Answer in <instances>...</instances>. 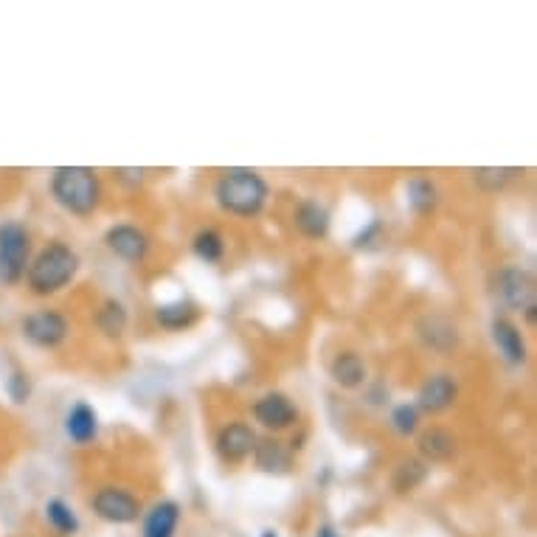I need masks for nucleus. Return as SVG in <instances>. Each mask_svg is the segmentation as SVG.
Masks as SVG:
<instances>
[{
  "label": "nucleus",
  "instance_id": "obj_25",
  "mask_svg": "<svg viewBox=\"0 0 537 537\" xmlns=\"http://www.w3.org/2000/svg\"><path fill=\"white\" fill-rule=\"evenodd\" d=\"M192 251L200 262H206V265H217L225 254L223 234H220V231H214V228H206V231L194 234Z\"/></svg>",
  "mask_w": 537,
  "mask_h": 537
},
{
  "label": "nucleus",
  "instance_id": "obj_4",
  "mask_svg": "<svg viewBox=\"0 0 537 537\" xmlns=\"http://www.w3.org/2000/svg\"><path fill=\"white\" fill-rule=\"evenodd\" d=\"M490 293L493 299L507 307L512 313H523L529 324H535L537 310V287L535 276L523 268H501L495 270L490 279Z\"/></svg>",
  "mask_w": 537,
  "mask_h": 537
},
{
  "label": "nucleus",
  "instance_id": "obj_2",
  "mask_svg": "<svg viewBox=\"0 0 537 537\" xmlns=\"http://www.w3.org/2000/svg\"><path fill=\"white\" fill-rule=\"evenodd\" d=\"M76 273H79V256L71 245L57 239V242H48L43 251H37V256L29 262L26 287L34 296L48 299L74 282Z\"/></svg>",
  "mask_w": 537,
  "mask_h": 537
},
{
  "label": "nucleus",
  "instance_id": "obj_15",
  "mask_svg": "<svg viewBox=\"0 0 537 537\" xmlns=\"http://www.w3.org/2000/svg\"><path fill=\"white\" fill-rule=\"evenodd\" d=\"M417 448L422 453V459H428V462H448L456 453V436L448 428L433 425L428 431L419 433Z\"/></svg>",
  "mask_w": 537,
  "mask_h": 537
},
{
  "label": "nucleus",
  "instance_id": "obj_14",
  "mask_svg": "<svg viewBox=\"0 0 537 537\" xmlns=\"http://www.w3.org/2000/svg\"><path fill=\"white\" fill-rule=\"evenodd\" d=\"M65 433L74 445H88L99 433V414L88 403H76L65 417Z\"/></svg>",
  "mask_w": 537,
  "mask_h": 537
},
{
  "label": "nucleus",
  "instance_id": "obj_23",
  "mask_svg": "<svg viewBox=\"0 0 537 537\" xmlns=\"http://www.w3.org/2000/svg\"><path fill=\"white\" fill-rule=\"evenodd\" d=\"M518 175H521V169H515V166H484V169L473 172V180H476V186L481 192L495 194L504 192Z\"/></svg>",
  "mask_w": 537,
  "mask_h": 537
},
{
  "label": "nucleus",
  "instance_id": "obj_16",
  "mask_svg": "<svg viewBox=\"0 0 537 537\" xmlns=\"http://www.w3.org/2000/svg\"><path fill=\"white\" fill-rule=\"evenodd\" d=\"M417 329L419 338L431 346V349H436V352H448V349H453V346L459 344V332H456V327L450 324L448 318H442V315H428V318H422Z\"/></svg>",
  "mask_w": 537,
  "mask_h": 537
},
{
  "label": "nucleus",
  "instance_id": "obj_31",
  "mask_svg": "<svg viewBox=\"0 0 537 537\" xmlns=\"http://www.w3.org/2000/svg\"><path fill=\"white\" fill-rule=\"evenodd\" d=\"M262 537H279V535H276L273 529H265V532H262Z\"/></svg>",
  "mask_w": 537,
  "mask_h": 537
},
{
  "label": "nucleus",
  "instance_id": "obj_29",
  "mask_svg": "<svg viewBox=\"0 0 537 537\" xmlns=\"http://www.w3.org/2000/svg\"><path fill=\"white\" fill-rule=\"evenodd\" d=\"M380 231H383V223H380V220H372V223L360 231L358 237L352 239V245H355V248H372L374 242L380 239Z\"/></svg>",
  "mask_w": 537,
  "mask_h": 537
},
{
  "label": "nucleus",
  "instance_id": "obj_27",
  "mask_svg": "<svg viewBox=\"0 0 537 537\" xmlns=\"http://www.w3.org/2000/svg\"><path fill=\"white\" fill-rule=\"evenodd\" d=\"M391 428L400 433V436H414L419 431V411L414 403L397 405L391 411Z\"/></svg>",
  "mask_w": 537,
  "mask_h": 537
},
{
  "label": "nucleus",
  "instance_id": "obj_6",
  "mask_svg": "<svg viewBox=\"0 0 537 537\" xmlns=\"http://www.w3.org/2000/svg\"><path fill=\"white\" fill-rule=\"evenodd\" d=\"M23 338L37 349H57L68 338V318L57 310H34L23 318Z\"/></svg>",
  "mask_w": 537,
  "mask_h": 537
},
{
  "label": "nucleus",
  "instance_id": "obj_11",
  "mask_svg": "<svg viewBox=\"0 0 537 537\" xmlns=\"http://www.w3.org/2000/svg\"><path fill=\"white\" fill-rule=\"evenodd\" d=\"M459 397V386L450 374H431L417 391V411L422 414H442Z\"/></svg>",
  "mask_w": 537,
  "mask_h": 537
},
{
  "label": "nucleus",
  "instance_id": "obj_12",
  "mask_svg": "<svg viewBox=\"0 0 537 537\" xmlns=\"http://www.w3.org/2000/svg\"><path fill=\"white\" fill-rule=\"evenodd\" d=\"M493 341L501 352V358L509 366H523L526 363V341H523L521 329L515 327L507 318H495L493 321Z\"/></svg>",
  "mask_w": 537,
  "mask_h": 537
},
{
  "label": "nucleus",
  "instance_id": "obj_9",
  "mask_svg": "<svg viewBox=\"0 0 537 537\" xmlns=\"http://www.w3.org/2000/svg\"><path fill=\"white\" fill-rule=\"evenodd\" d=\"M254 417L268 431H287L299 422V408L282 391H270L254 403Z\"/></svg>",
  "mask_w": 537,
  "mask_h": 537
},
{
  "label": "nucleus",
  "instance_id": "obj_24",
  "mask_svg": "<svg viewBox=\"0 0 537 537\" xmlns=\"http://www.w3.org/2000/svg\"><path fill=\"white\" fill-rule=\"evenodd\" d=\"M127 310H124V304L116 299H107L102 307H99V313H96V327L105 332L107 338H121L124 335V329H127Z\"/></svg>",
  "mask_w": 537,
  "mask_h": 537
},
{
  "label": "nucleus",
  "instance_id": "obj_30",
  "mask_svg": "<svg viewBox=\"0 0 537 537\" xmlns=\"http://www.w3.org/2000/svg\"><path fill=\"white\" fill-rule=\"evenodd\" d=\"M318 537H338V535H335V532H332L329 526H324V529H318Z\"/></svg>",
  "mask_w": 537,
  "mask_h": 537
},
{
  "label": "nucleus",
  "instance_id": "obj_19",
  "mask_svg": "<svg viewBox=\"0 0 537 537\" xmlns=\"http://www.w3.org/2000/svg\"><path fill=\"white\" fill-rule=\"evenodd\" d=\"M296 225L307 239H324L329 234V211L318 200H301L296 209Z\"/></svg>",
  "mask_w": 537,
  "mask_h": 537
},
{
  "label": "nucleus",
  "instance_id": "obj_20",
  "mask_svg": "<svg viewBox=\"0 0 537 537\" xmlns=\"http://www.w3.org/2000/svg\"><path fill=\"white\" fill-rule=\"evenodd\" d=\"M254 459L259 470H265V473H284L293 462V453L279 439H262V442H256Z\"/></svg>",
  "mask_w": 537,
  "mask_h": 537
},
{
  "label": "nucleus",
  "instance_id": "obj_10",
  "mask_svg": "<svg viewBox=\"0 0 537 537\" xmlns=\"http://www.w3.org/2000/svg\"><path fill=\"white\" fill-rule=\"evenodd\" d=\"M256 433L248 422H228L223 431L217 433V456L228 464H239L245 462L248 456H254L256 448Z\"/></svg>",
  "mask_w": 537,
  "mask_h": 537
},
{
  "label": "nucleus",
  "instance_id": "obj_28",
  "mask_svg": "<svg viewBox=\"0 0 537 537\" xmlns=\"http://www.w3.org/2000/svg\"><path fill=\"white\" fill-rule=\"evenodd\" d=\"M6 391H9V397H12V400H15L17 405L29 403L31 377L26 372H20V369H15V372L6 377Z\"/></svg>",
  "mask_w": 537,
  "mask_h": 537
},
{
  "label": "nucleus",
  "instance_id": "obj_18",
  "mask_svg": "<svg viewBox=\"0 0 537 537\" xmlns=\"http://www.w3.org/2000/svg\"><path fill=\"white\" fill-rule=\"evenodd\" d=\"M180 523V507L175 501H158L144 518V537H175Z\"/></svg>",
  "mask_w": 537,
  "mask_h": 537
},
{
  "label": "nucleus",
  "instance_id": "obj_5",
  "mask_svg": "<svg viewBox=\"0 0 537 537\" xmlns=\"http://www.w3.org/2000/svg\"><path fill=\"white\" fill-rule=\"evenodd\" d=\"M31 262V237L26 225L0 223V282L15 287L26 279Z\"/></svg>",
  "mask_w": 537,
  "mask_h": 537
},
{
  "label": "nucleus",
  "instance_id": "obj_13",
  "mask_svg": "<svg viewBox=\"0 0 537 537\" xmlns=\"http://www.w3.org/2000/svg\"><path fill=\"white\" fill-rule=\"evenodd\" d=\"M329 377H332V383L341 388H360L366 383V360L360 358L358 352H338L332 363H329Z\"/></svg>",
  "mask_w": 537,
  "mask_h": 537
},
{
  "label": "nucleus",
  "instance_id": "obj_3",
  "mask_svg": "<svg viewBox=\"0 0 537 537\" xmlns=\"http://www.w3.org/2000/svg\"><path fill=\"white\" fill-rule=\"evenodd\" d=\"M51 194L74 217H90L102 203V180L90 166H57L51 172Z\"/></svg>",
  "mask_w": 537,
  "mask_h": 537
},
{
  "label": "nucleus",
  "instance_id": "obj_21",
  "mask_svg": "<svg viewBox=\"0 0 537 537\" xmlns=\"http://www.w3.org/2000/svg\"><path fill=\"white\" fill-rule=\"evenodd\" d=\"M405 192H408V206L417 211V214H431L439 206V189L425 175H417V178L408 180Z\"/></svg>",
  "mask_w": 537,
  "mask_h": 537
},
{
  "label": "nucleus",
  "instance_id": "obj_8",
  "mask_svg": "<svg viewBox=\"0 0 537 537\" xmlns=\"http://www.w3.org/2000/svg\"><path fill=\"white\" fill-rule=\"evenodd\" d=\"M105 245L113 256H119L127 265H141L150 254V237L130 223L110 225L105 231Z\"/></svg>",
  "mask_w": 537,
  "mask_h": 537
},
{
  "label": "nucleus",
  "instance_id": "obj_17",
  "mask_svg": "<svg viewBox=\"0 0 537 537\" xmlns=\"http://www.w3.org/2000/svg\"><path fill=\"white\" fill-rule=\"evenodd\" d=\"M200 318V307L189 299H175L166 301V304H158L155 307V321L164 329H186L192 327L194 321Z\"/></svg>",
  "mask_w": 537,
  "mask_h": 537
},
{
  "label": "nucleus",
  "instance_id": "obj_1",
  "mask_svg": "<svg viewBox=\"0 0 537 537\" xmlns=\"http://www.w3.org/2000/svg\"><path fill=\"white\" fill-rule=\"evenodd\" d=\"M270 189L265 178L248 169V166H231L223 169L214 183V200L225 214L234 217H256L268 203Z\"/></svg>",
  "mask_w": 537,
  "mask_h": 537
},
{
  "label": "nucleus",
  "instance_id": "obj_22",
  "mask_svg": "<svg viewBox=\"0 0 537 537\" xmlns=\"http://www.w3.org/2000/svg\"><path fill=\"white\" fill-rule=\"evenodd\" d=\"M425 478H428V464L422 462V459H405V462L397 464L391 484H394V490L400 495H408L414 493L417 487H422Z\"/></svg>",
  "mask_w": 537,
  "mask_h": 537
},
{
  "label": "nucleus",
  "instance_id": "obj_26",
  "mask_svg": "<svg viewBox=\"0 0 537 537\" xmlns=\"http://www.w3.org/2000/svg\"><path fill=\"white\" fill-rule=\"evenodd\" d=\"M45 518L48 523L60 532L62 537H71L79 532V518H76V512L62 498H51V501H45Z\"/></svg>",
  "mask_w": 537,
  "mask_h": 537
},
{
  "label": "nucleus",
  "instance_id": "obj_7",
  "mask_svg": "<svg viewBox=\"0 0 537 537\" xmlns=\"http://www.w3.org/2000/svg\"><path fill=\"white\" fill-rule=\"evenodd\" d=\"M93 512L107 523H135L144 512H141V501L127 490L119 487H102L99 493L90 498Z\"/></svg>",
  "mask_w": 537,
  "mask_h": 537
}]
</instances>
